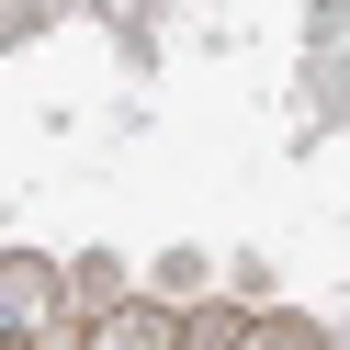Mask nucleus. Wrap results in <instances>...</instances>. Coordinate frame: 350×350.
Returning a JSON list of instances; mask_svg holds the SVG:
<instances>
[{"label": "nucleus", "mask_w": 350, "mask_h": 350, "mask_svg": "<svg viewBox=\"0 0 350 350\" xmlns=\"http://www.w3.org/2000/svg\"><path fill=\"white\" fill-rule=\"evenodd\" d=\"M57 317H68V271H57V260H34V249H12V260H0V350L46 339Z\"/></svg>", "instance_id": "1"}, {"label": "nucleus", "mask_w": 350, "mask_h": 350, "mask_svg": "<svg viewBox=\"0 0 350 350\" xmlns=\"http://www.w3.org/2000/svg\"><path fill=\"white\" fill-rule=\"evenodd\" d=\"M170 339H181V305H147V294H124L113 317L79 327V350H170Z\"/></svg>", "instance_id": "2"}, {"label": "nucleus", "mask_w": 350, "mask_h": 350, "mask_svg": "<svg viewBox=\"0 0 350 350\" xmlns=\"http://www.w3.org/2000/svg\"><path fill=\"white\" fill-rule=\"evenodd\" d=\"M237 327H249V305H192L170 350H237Z\"/></svg>", "instance_id": "3"}, {"label": "nucleus", "mask_w": 350, "mask_h": 350, "mask_svg": "<svg viewBox=\"0 0 350 350\" xmlns=\"http://www.w3.org/2000/svg\"><path fill=\"white\" fill-rule=\"evenodd\" d=\"M237 350H327V339H317L305 317H249V327H237Z\"/></svg>", "instance_id": "4"}, {"label": "nucleus", "mask_w": 350, "mask_h": 350, "mask_svg": "<svg viewBox=\"0 0 350 350\" xmlns=\"http://www.w3.org/2000/svg\"><path fill=\"white\" fill-rule=\"evenodd\" d=\"M23 350H79V327H68V317H57V327H46V339H23Z\"/></svg>", "instance_id": "5"}]
</instances>
